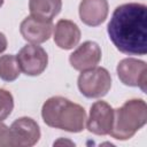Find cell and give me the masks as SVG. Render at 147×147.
<instances>
[{
  "mask_svg": "<svg viewBox=\"0 0 147 147\" xmlns=\"http://www.w3.org/2000/svg\"><path fill=\"white\" fill-rule=\"evenodd\" d=\"M114 46L127 55L147 53V7L144 3H123L114 10L107 26Z\"/></svg>",
  "mask_w": 147,
  "mask_h": 147,
  "instance_id": "cell-1",
  "label": "cell"
},
{
  "mask_svg": "<svg viewBox=\"0 0 147 147\" xmlns=\"http://www.w3.org/2000/svg\"><path fill=\"white\" fill-rule=\"evenodd\" d=\"M41 117L51 127L78 133L84 130L86 113L78 103L63 96H52L42 105Z\"/></svg>",
  "mask_w": 147,
  "mask_h": 147,
  "instance_id": "cell-2",
  "label": "cell"
},
{
  "mask_svg": "<svg viewBox=\"0 0 147 147\" xmlns=\"http://www.w3.org/2000/svg\"><path fill=\"white\" fill-rule=\"evenodd\" d=\"M147 122V105L142 99H131L114 109V121L109 134L117 140L132 138Z\"/></svg>",
  "mask_w": 147,
  "mask_h": 147,
  "instance_id": "cell-3",
  "label": "cell"
},
{
  "mask_svg": "<svg viewBox=\"0 0 147 147\" xmlns=\"http://www.w3.org/2000/svg\"><path fill=\"white\" fill-rule=\"evenodd\" d=\"M80 93L90 99H99L105 96L111 87V76L106 68L94 67L82 71L77 80Z\"/></svg>",
  "mask_w": 147,
  "mask_h": 147,
  "instance_id": "cell-4",
  "label": "cell"
},
{
  "mask_svg": "<svg viewBox=\"0 0 147 147\" xmlns=\"http://www.w3.org/2000/svg\"><path fill=\"white\" fill-rule=\"evenodd\" d=\"M20 69L26 76H39L47 68L48 55L38 44H29L22 47L16 55Z\"/></svg>",
  "mask_w": 147,
  "mask_h": 147,
  "instance_id": "cell-5",
  "label": "cell"
},
{
  "mask_svg": "<svg viewBox=\"0 0 147 147\" xmlns=\"http://www.w3.org/2000/svg\"><path fill=\"white\" fill-rule=\"evenodd\" d=\"M116 71L119 80L124 85L139 87L141 88L142 92H146V84H147L146 62L133 57H126L119 61Z\"/></svg>",
  "mask_w": 147,
  "mask_h": 147,
  "instance_id": "cell-6",
  "label": "cell"
},
{
  "mask_svg": "<svg viewBox=\"0 0 147 147\" xmlns=\"http://www.w3.org/2000/svg\"><path fill=\"white\" fill-rule=\"evenodd\" d=\"M114 121V109L106 101H95L90 109L86 121L87 130L96 136L109 134Z\"/></svg>",
  "mask_w": 147,
  "mask_h": 147,
  "instance_id": "cell-7",
  "label": "cell"
},
{
  "mask_svg": "<svg viewBox=\"0 0 147 147\" xmlns=\"http://www.w3.org/2000/svg\"><path fill=\"white\" fill-rule=\"evenodd\" d=\"M14 147H31L40 139V129L31 117H20L10 125Z\"/></svg>",
  "mask_w": 147,
  "mask_h": 147,
  "instance_id": "cell-8",
  "label": "cell"
},
{
  "mask_svg": "<svg viewBox=\"0 0 147 147\" xmlns=\"http://www.w3.org/2000/svg\"><path fill=\"white\" fill-rule=\"evenodd\" d=\"M101 61V48L95 41H85L69 56V62L75 70L85 71L92 69Z\"/></svg>",
  "mask_w": 147,
  "mask_h": 147,
  "instance_id": "cell-9",
  "label": "cell"
},
{
  "mask_svg": "<svg viewBox=\"0 0 147 147\" xmlns=\"http://www.w3.org/2000/svg\"><path fill=\"white\" fill-rule=\"evenodd\" d=\"M54 30L52 22L41 21L32 16L25 17L20 25V32L24 40L30 44H42L47 41Z\"/></svg>",
  "mask_w": 147,
  "mask_h": 147,
  "instance_id": "cell-10",
  "label": "cell"
},
{
  "mask_svg": "<svg viewBox=\"0 0 147 147\" xmlns=\"http://www.w3.org/2000/svg\"><path fill=\"white\" fill-rule=\"evenodd\" d=\"M109 11L107 0H82L79 3L80 21L88 26L102 24Z\"/></svg>",
  "mask_w": 147,
  "mask_h": 147,
  "instance_id": "cell-11",
  "label": "cell"
},
{
  "mask_svg": "<svg viewBox=\"0 0 147 147\" xmlns=\"http://www.w3.org/2000/svg\"><path fill=\"white\" fill-rule=\"evenodd\" d=\"M78 25L70 20H60L54 26V42L61 49H72L80 40Z\"/></svg>",
  "mask_w": 147,
  "mask_h": 147,
  "instance_id": "cell-12",
  "label": "cell"
},
{
  "mask_svg": "<svg viewBox=\"0 0 147 147\" xmlns=\"http://www.w3.org/2000/svg\"><path fill=\"white\" fill-rule=\"evenodd\" d=\"M61 8L62 0H29L30 16L41 21L52 22Z\"/></svg>",
  "mask_w": 147,
  "mask_h": 147,
  "instance_id": "cell-13",
  "label": "cell"
},
{
  "mask_svg": "<svg viewBox=\"0 0 147 147\" xmlns=\"http://www.w3.org/2000/svg\"><path fill=\"white\" fill-rule=\"evenodd\" d=\"M21 72L17 59L13 54L0 56V78L5 82H14Z\"/></svg>",
  "mask_w": 147,
  "mask_h": 147,
  "instance_id": "cell-14",
  "label": "cell"
},
{
  "mask_svg": "<svg viewBox=\"0 0 147 147\" xmlns=\"http://www.w3.org/2000/svg\"><path fill=\"white\" fill-rule=\"evenodd\" d=\"M14 98L11 93L5 88H0V122L5 121L13 111Z\"/></svg>",
  "mask_w": 147,
  "mask_h": 147,
  "instance_id": "cell-15",
  "label": "cell"
},
{
  "mask_svg": "<svg viewBox=\"0 0 147 147\" xmlns=\"http://www.w3.org/2000/svg\"><path fill=\"white\" fill-rule=\"evenodd\" d=\"M0 147H14L10 127L0 122Z\"/></svg>",
  "mask_w": 147,
  "mask_h": 147,
  "instance_id": "cell-16",
  "label": "cell"
},
{
  "mask_svg": "<svg viewBox=\"0 0 147 147\" xmlns=\"http://www.w3.org/2000/svg\"><path fill=\"white\" fill-rule=\"evenodd\" d=\"M7 45H8V41H7L6 36H5L2 32H0V54L6 51Z\"/></svg>",
  "mask_w": 147,
  "mask_h": 147,
  "instance_id": "cell-17",
  "label": "cell"
},
{
  "mask_svg": "<svg viewBox=\"0 0 147 147\" xmlns=\"http://www.w3.org/2000/svg\"><path fill=\"white\" fill-rule=\"evenodd\" d=\"M61 144H62V145H63V144H68V145H70V146H74V145H75L72 141H70V140H63L62 138H60L57 141L54 142V145H61Z\"/></svg>",
  "mask_w": 147,
  "mask_h": 147,
  "instance_id": "cell-18",
  "label": "cell"
},
{
  "mask_svg": "<svg viewBox=\"0 0 147 147\" xmlns=\"http://www.w3.org/2000/svg\"><path fill=\"white\" fill-rule=\"evenodd\" d=\"M2 5H3V0H0V8H1Z\"/></svg>",
  "mask_w": 147,
  "mask_h": 147,
  "instance_id": "cell-19",
  "label": "cell"
}]
</instances>
